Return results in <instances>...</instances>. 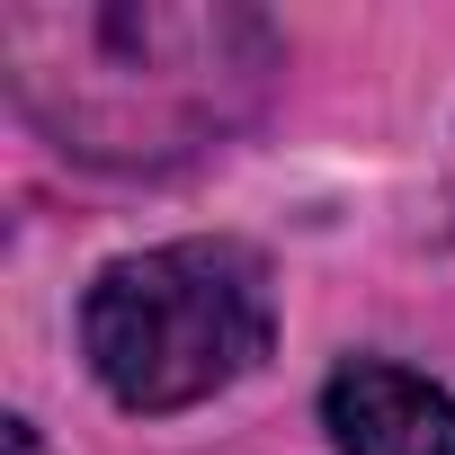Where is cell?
Here are the masks:
<instances>
[{
	"instance_id": "6da1fadb",
	"label": "cell",
	"mask_w": 455,
	"mask_h": 455,
	"mask_svg": "<svg viewBox=\"0 0 455 455\" xmlns=\"http://www.w3.org/2000/svg\"><path fill=\"white\" fill-rule=\"evenodd\" d=\"M0 72L54 152L99 170H170L259 116L286 45L259 10H161V0H81V10H0Z\"/></svg>"
},
{
	"instance_id": "7a4b0ae2",
	"label": "cell",
	"mask_w": 455,
	"mask_h": 455,
	"mask_svg": "<svg viewBox=\"0 0 455 455\" xmlns=\"http://www.w3.org/2000/svg\"><path fill=\"white\" fill-rule=\"evenodd\" d=\"M268 348H277V286L251 242L125 251L81 295V357L134 419H170L233 393Z\"/></svg>"
},
{
	"instance_id": "3957f363",
	"label": "cell",
	"mask_w": 455,
	"mask_h": 455,
	"mask_svg": "<svg viewBox=\"0 0 455 455\" xmlns=\"http://www.w3.org/2000/svg\"><path fill=\"white\" fill-rule=\"evenodd\" d=\"M322 428L339 455H455V393L402 357H348L322 384Z\"/></svg>"
},
{
	"instance_id": "277c9868",
	"label": "cell",
	"mask_w": 455,
	"mask_h": 455,
	"mask_svg": "<svg viewBox=\"0 0 455 455\" xmlns=\"http://www.w3.org/2000/svg\"><path fill=\"white\" fill-rule=\"evenodd\" d=\"M10 455H45V446H36V428H28V419H10Z\"/></svg>"
}]
</instances>
